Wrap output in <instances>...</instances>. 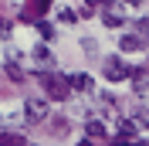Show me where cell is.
Returning a JSON list of instances; mask_svg holds the SVG:
<instances>
[{"label":"cell","instance_id":"obj_10","mask_svg":"<svg viewBox=\"0 0 149 146\" xmlns=\"http://www.w3.org/2000/svg\"><path fill=\"white\" fill-rule=\"evenodd\" d=\"M119 139H122V143H129V139H136V122H132V119H125V122L119 126Z\"/></svg>","mask_w":149,"mask_h":146},{"label":"cell","instance_id":"obj_20","mask_svg":"<svg viewBox=\"0 0 149 146\" xmlns=\"http://www.w3.org/2000/svg\"><path fill=\"white\" fill-rule=\"evenodd\" d=\"M85 4H88V7H98V4H105V0H85Z\"/></svg>","mask_w":149,"mask_h":146},{"label":"cell","instance_id":"obj_22","mask_svg":"<svg viewBox=\"0 0 149 146\" xmlns=\"http://www.w3.org/2000/svg\"><path fill=\"white\" fill-rule=\"evenodd\" d=\"M129 4H139V0H129Z\"/></svg>","mask_w":149,"mask_h":146},{"label":"cell","instance_id":"obj_4","mask_svg":"<svg viewBox=\"0 0 149 146\" xmlns=\"http://www.w3.org/2000/svg\"><path fill=\"white\" fill-rule=\"evenodd\" d=\"M31 58H34V65L41 68V72H51V68H54V55H51L47 44H37L34 51H31Z\"/></svg>","mask_w":149,"mask_h":146},{"label":"cell","instance_id":"obj_6","mask_svg":"<svg viewBox=\"0 0 149 146\" xmlns=\"http://www.w3.org/2000/svg\"><path fill=\"white\" fill-rule=\"evenodd\" d=\"M68 85H71V92H88L92 88V78L88 75H68Z\"/></svg>","mask_w":149,"mask_h":146},{"label":"cell","instance_id":"obj_19","mask_svg":"<svg viewBox=\"0 0 149 146\" xmlns=\"http://www.w3.org/2000/svg\"><path fill=\"white\" fill-rule=\"evenodd\" d=\"M74 17H78V10H71V7L61 10V20H74Z\"/></svg>","mask_w":149,"mask_h":146},{"label":"cell","instance_id":"obj_17","mask_svg":"<svg viewBox=\"0 0 149 146\" xmlns=\"http://www.w3.org/2000/svg\"><path fill=\"white\" fill-rule=\"evenodd\" d=\"M10 37V20H0V41H7Z\"/></svg>","mask_w":149,"mask_h":146},{"label":"cell","instance_id":"obj_11","mask_svg":"<svg viewBox=\"0 0 149 146\" xmlns=\"http://www.w3.org/2000/svg\"><path fill=\"white\" fill-rule=\"evenodd\" d=\"M102 20L109 24V27H122V24H125V17H122L119 10H105V14H102Z\"/></svg>","mask_w":149,"mask_h":146},{"label":"cell","instance_id":"obj_3","mask_svg":"<svg viewBox=\"0 0 149 146\" xmlns=\"http://www.w3.org/2000/svg\"><path fill=\"white\" fill-rule=\"evenodd\" d=\"M24 119H27L31 126L44 122V119H47V99H41V95L27 99V102H24Z\"/></svg>","mask_w":149,"mask_h":146},{"label":"cell","instance_id":"obj_15","mask_svg":"<svg viewBox=\"0 0 149 146\" xmlns=\"http://www.w3.org/2000/svg\"><path fill=\"white\" fill-rule=\"evenodd\" d=\"M37 31H41V37H47V41L54 37V27H51L47 20H37Z\"/></svg>","mask_w":149,"mask_h":146},{"label":"cell","instance_id":"obj_21","mask_svg":"<svg viewBox=\"0 0 149 146\" xmlns=\"http://www.w3.org/2000/svg\"><path fill=\"white\" fill-rule=\"evenodd\" d=\"M78 146H95V143H92V139H81V143H78Z\"/></svg>","mask_w":149,"mask_h":146},{"label":"cell","instance_id":"obj_16","mask_svg":"<svg viewBox=\"0 0 149 146\" xmlns=\"http://www.w3.org/2000/svg\"><path fill=\"white\" fill-rule=\"evenodd\" d=\"M136 126H142V129H149V109H142V112H136V119H132Z\"/></svg>","mask_w":149,"mask_h":146},{"label":"cell","instance_id":"obj_5","mask_svg":"<svg viewBox=\"0 0 149 146\" xmlns=\"http://www.w3.org/2000/svg\"><path fill=\"white\" fill-rule=\"evenodd\" d=\"M129 82L136 85V92H146V88H149V65H142V68H132Z\"/></svg>","mask_w":149,"mask_h":146},{"label":"cell","instance_id":"obj_14","mask_svg":"<svg viewBox=\"0 0 149 146\" xmlns=\"http://www.w3.org/2000/svg\"><path fill=\"white\" fill-rule=\"evenodd\" d=\"M47 7H51V0H34V4H31V17H34V14H44Z\"/></svg>","mask_w":149,"mask_h":146},{"label":"cell","instance_id":"obj_9","mask_svg":"<svg viewBox=\"0 0 149 146\" xmlns=\"http://www.w3.org/2000/svg\"><path fill=\"white\" fill-rule=\"evenodd\" d=\"M0 146H31L20 133H0Z\"/></svg>","mask_w":149,"mask_h":146},{"label":"cell","instance_id":"obj_7","mask_svg":"<svg viewBox=\"0 0 149 146\" xmlns=\"http://www.w3.org/2000/svg\"><path fill=\"white\" fill-rule=\"evenodd\" d=\"M85 133H88V139H102L105 136V122H102V119H88Z\"/></svg>","mask_w":149,"mask_h":146},{"label":"cell","instance_id":"obj_13","mask_svg":"<svg viewBox=\"0 0 149 146\" xmlns=\"http://www.w3.org/2000/svg\"><path fill=\"white\" fill-rule=\"evenodd\" d=\"M136 37H139L142 44H146V41H149V17H142L139 24H136Z\"/></svg>","mask_w":149,"mask_h":146},{"label":"cell","instance_id":"obj_1","mask_svg":"<svg viewBox=\"0 0 149 146\" xmlns=\"http://www.w3.org/2000/svg\"><path fill=\"white\" fill-rule=\"evenodd\" d=\"M41 88H44V99H51V102H65V99H71V85H68V75H61V72H41Z\"/></svg>","mask_w":149,"mask_h":146},{"label":"cell","instance_id":"obj_8","mask_svg":"<svg viewBox=\"0 0 149 146\" xmlns=\"http://www.w3.org/2000/svg\"><path fill=\"white\" fill-rule=\"evenodd\" d=\"M119 48H122V51H142V48H146V44H142V41H139V37H136V34H122Z\"/></svg>","mask_w":149,"mask_h":146},{"label":"cell","instance_id":"obj_2","mask_svg":"<svg viewBox=\"0 0 149 146\" xmlns=\"http://www.w3.org/2000/svg\"><path fill=\"white\" fill-rule=\"evenodd\" d=\"M102 75L109 78V82H125V78L132 75V65H125L122 55H109L102 61Z\"/></svg>","mask_w":149,"mask_h":146},{"label":"cell","instance_id":"obj_12","mask_svg":"<svg viewBox=\"0 0 149 146\" xmlns=\"http://www.w3.org/2000/svg\"><path fill=\"white\" fill-rule=\"evenodd\" d=\"M3 68H7V75H10V78H14V82H24V72H20V65L14 61V58H10V61L3 65Z\"/></svg>","mask_w":149,"mask_h":146},{"label":"cell","instance_id":"obj_18","mask_svg":"<svg viewBox=\"0 0 149 146\" xmlns=\"http://www.w3.org/2000/svg\"><path fill=\"white\" fill-rule=\"evenodd\" d=\"M65 129H68V119H54V133H58V136H61Z\"/></svg>","mask_w":149,"mask_h":146}]
</instances>
